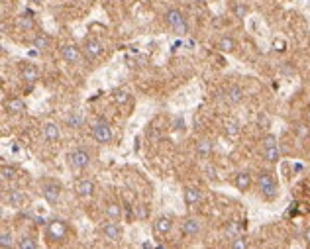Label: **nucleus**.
I'll list each match as a JSON object with an SVG mask.
<instances>
[{
  "label": "nucleus",
  "mask_w": 310,
  "mask_h": 249,
  "mask_svg": "<svg viewBox=\"0 0 310 249\" xmlns=\"http://www.w3.org/2000/svg\"><path fill=\"white\" fill-rule=\"evenodd\" d=\"M257 188L265 200H275L279 196V183L271 171H261L257 177Z\"/></svg>",
  "instance_id": "f257e3e1"
},
{
  "label": "nucleus",
  "mask_w": 310,
  "mask_h": 249,
  "mask_svg": "<svg viewBox=\"0 0 310 249\" xmlns=\"http://www.w3.org/2000/svg\"><path fill=\"white\" fill-rule=\"evenodd\" d=\"M163 18H165L167 26H169L177 36H185V34L189 32V22H187L185 14H183L179 8H169Z\"/></svg>",
  "instance_id": "f03ea898"
},
{
  "label": "nucleus",
  "mask_w": 310,
  "mask_h": 249,
  "mask_svg": "<svg viewBox=\"0 0 310 249\" xmlns=\"http://www.w3.org/2000/svg\"><path fill=\"white\" fill-rule=\"evenodd\" d=\"M67 233H69V228L59 218H53L45 224V237L51 239V241H63L67 237Z\"/></svg>",
  "instance_id": "7ed1b4c3"
},
{
  "label": "nucleus",
  "mask_w": 310,
  "mask_h": 249,
  "mask_svg": "<svg viewBox=\"0 0 310 249\" xmlns=\"http://www.w3.org/2000/svg\"><path fill=\"white\" fill-rule=\"evenodd\" d=\"M261 149H263V157L269 161V163H277L281 159V149H279V144H277V138L273 134H267L263 140H261Z\"/></svg>",
  "instance_id": "20e7f679"
},
{
  "label": "nucleus",
  "mask_w": 310,
  "mask_h": 249,
  "mask_svg": "<svg viewBox=\"0 0 310 249\" xmlns=\"http://www.w3.org/2000/svg\"><path fill=\"white\" fill-rule=\"evenodd\" d=\"M92 138L98 142V144H110L112 142V128H110V124L102 118H98L94 124H92Z\"/></svg>",
  "instance_id": "39448f33"
},
{
  "label": "nucleus",
  "mask_w": 310,
  "mask_h": 249,
  "mask_svg": "<svg viewBox=\"0 0 310 249\" xmlns=\"http://www.w3.org/2000/svg\"><path fill=\"white\" fill-rule=\"evenodd\" d=\"M67 159H69V165H71L73 169H77V171H83V169H87V167L90 165V153H89L87 149H83V147L73 149V151L67 155Z\"/></svg>",
  "instance_id": "423d86ee"
},
{
  "label": "nucleus",
  "mask_w": 310,
  "mask_h": 249,
  "mask_svg": "<svg viewBox=\"0 0 310 249\" xmlns=\"http://www.w3.org/2000/svg\"><path fill=\"white\" fill-rule=\"evenodd\" d=\"M42 194H44V198H45L47 204L55 206L59 202V198H61V185L55 183V181H45L42 185Z\"/></svg>",
  "instance_id": "0eeeda50"
},
{
  "label": "nucleus",
  "mask_w": 310,
  "mask_h": 249,
  "mask_svg": "<svg viewBox=\"0 0 310 249\" xmlns=\"http://www.w3.org/2000/svg\"><path fill=\"white\" fill-rule=\"evenodd\" d=\"M100 231H102V235H104L106 239H110V241H120V239H122V233H124L122 226H120V224H116L114 220H110V222L102 224Z\"/></svg>",
  "instance_id": "6e6552de"
},
{
  "label": "nucleus",
  "mask_w": 310,
  "mask_h": 249,
  "mask_svg": "<svg viewBox=\"0 0 310 249\" xmlns=\"http://www.w3.org/2000/svg\"><path fill=\"white\" fill-rule=\"evenodd\" d=\"M83 49H85V55H87L90 61H96V59L102 57V53H104V45H102V42H98V40H87L85 45H83Z\"/></svg>",
  "instance_id": "1a4fd4ad"
},
{
  "label": "nucleus",
  "mask_w": 310,
  "mask_h": 249,
  "mask_svg": "<svg viewBox=\"0 0 310 249\" xmlns=\"http://www.w3.org/2000/svg\"><path fill=\"white\" fill-rule=\"evenodd\" d=\"M75 192H77V196L79 198H90L92 194H94V183L90 181V179H79L77 183H75Z\"/></svg>",
  "instance_id": "9d476101"
},
{
  "label": "nucleus",
  "mask_w": 310,
  "mask_h": 249,
  "mask_svg": "<svg viewBox=\"0 0 310 249\" xmlns=\"http://www.w3.org/2000/svg\"><path fill=\"white\" fill-rule=\"evenodd\" d=\"M183 233L187 235V237H197L199 233H200V229H202V224H200V220L199 218H187L185 222H183Z\"/></svg>",
  "instance_id": "9b49d317"
},
{
  "label": "nucleus",
  "mask_w": 310,
  "mask_h": 249,
  "mask_svg": "<svg viewBox=\"0 0 310 249\" xmlns=\"http://www.w3.org/2000/svg\"><path fill=\"white\" fill-rule=\"evenodd\" d=\"M4 110H6L8 114L18 116V114H24V112H26V104H24V100H22V98L12 96V98H8V100L4 102Z\"/></svg>",
  "instance_id": "f8f14e48"
},
{
  "label": "nucleus",
  "mask_w": 310,
  "mask_h": 249,
  "mask_svg": "<svg viewBox=\"0 0 310 249\" xmlns=\"http://www.w3.org/2000/svg\"><path fill=\"white\" fill-rule=\"evenodd\" d=\"M61 57L69 63V65H77L81 61V51L75 45H63L61 47Z\"/></svg>",
  "instance_id": "ddd939ff"
},
{
  "label": "nucleus",
  "mask_w": 310,
  "mask_h": 249,
  "mask_svg": "<svg viewBox=\"0 0 310 249\" xmlns=\"http://www.w3.org/2000/svg\"><path fill=\"white\" fill-rule=\"evenodd\" d=\"M44 138H45L49 144L59 142V138H61V128L57 126L55 122H47L45 126H44Z\"/></svg>",
  "instance_id": "4468645a"
},
{
  "label": "nucleus",
  "mask_w": 310,
  "mask_h": 249,
  "mask_svg": "<svg viewBox=\"0 0 310 249\" xmlns=\"http://www.w3.org/2000/svg\"><path fill=\"white\" fill-rule=\"evenodd\" d=\"M153 228H155V231H157L159 235H167L173 229V218L171 216H159L157 220H155Z\"/></svg>",
  "instance_id": "2eb2a0df"
},
{
  "label": "nucleus",
  "mask_w": 310,
  "mask_h": 249,
  "mask_svg": "<svg viewBox=\"0 0 310 249\" xmlns=\"http://www.w3.org/2000/svg\"><path fill=\"white\" fill-rule=\"evenodd\" d=\"M26 200H28V196H26V192H24V190H20V188H12V190H8V204H10L12 208H20V206H24V204H26Z\"/></svg>",
  "instance_id": "dca6fc26"
},
{
  "label": "nucleus",
  "mask_w": 310,
  "mask_h": 249,
  "mask_svg": "<svg viewBox=\"0 0 310 249\" xmlns=\"http://www.w3.org/2000/svg\"><path fill=\"white\" fill-rule=\"evenodd\" d=\"M38 77H40V71H38V67H36V65L26 63V65L22 67V81H24V83L34 84V83L38 81Z\"/></svg>",
  "instance_id": "f3484780"
},
{
  "label": "nucleus",
  "mask_w": 310,
  "mask_h": 249,
  "mask_svg": "<svg viewBox=\"0 0 310 249\" xmlns=\"http://www.w3.org/2000/svg\"><path fill=\"white\" fill-rule=\"evenodd\" d=\"M226 100H228L230 104H240V102L244 100V88L238 86V84L228 86V88H226Z\"/></svg>",
  "instance_id": "a211bd4d"
},
{
  "label": "nucleus",
  "mask_w": 310,
  "mask_h": 249,
  "mask_svg": "<svg viewBox=\"0 0 310 249\" xmlns=\"http://www.w3.org/2000/svg\"><path fill=\"white\" fill-rule=\"evenodd\" d=\"M202 200V190L199 188V187H187L185 188V202L189 204V206H195V204H199Z\"/></svg>",
  "instance_id": "6ab92c4d"
},
{
  "label": "nucleus",
  "mask_w": 310,
  "mask_h": 249,
  "mask_svg": "<svg viewBox=\"0 0 310 249\" xmlns=\"http://www.w3.org/2000/svg\"><path fill=\"white\" fill-rule=\"evenodd\" d=\"M234 185H236V188H238V190H242V192L249 190V187H251V175H249L247 171L238 173V175H236V179H234Z\"/></svg>",
  "instance_id": "aec40b11"
},
{
  "label": "nucleus",
  "mask_w": 310,
  "mask_h": 249,
  "mask_svg": "<svg viewBox=\"0 0 310 249\" xmlns=\"http://www.w3.org/2000/svg\"><path fill=\"white\" fill-rule=\"evenodd\" d=\"M32 45H34V49H38V51H47L49 45H51V40H49V36H45V34H38V36L32 40Z\"/></svg>",
  "instance_id": "412c9836"
},
{
  "label": "nucleus",
  "mask_w": 310,
  "mask_h": 249,
  "mask_svg": "<svg viewBox=\"0 0 310 249\" xmlns=\"http://www.w3.org/2000/svg\"><path fill=\"white\" fill-rule=\"evenodd\" d=\"M210 153H212V142H210V140H200V142L197 144V157L208 159Z\"/></svg>",
  "instance_id": "4be33fe9"
},
{
  "label": "nucleus",
  "mask_w": 310,
  "mask_h": 249,
  "mask_svg": "<svg viewBox=\"0 0 310 249\" xmlns=\"http://www.w3.org/2000/svg\"><path fill=\"white\" fill-rule=\"evenodd\" d=\"M236 47H238V43H236V40L230 38V36H224V38H220V42H218V49L224 51V53H234Z\"/></svg>",
  "instance_id": "5701e85b"
},
{
  "label": "nucleus",
  "mask_w": 310,
  "mask_h": 249,
  "mask_svg": "<svg viewBox=\"0 0 310 249\" xmlns=\"http://www.w3.org/2000/svg\"><path fill=\"white\" fill-rule=\"evenodd\" d=\"M65 122H67V126H69L71 130H81L83 124H85V120H83V116H81L79 112H71Z\"/></svg>",
  "instance_id": "b1692460"
},
{
  "label": "nucleus",
  "mask_w": 310,
  "mask_h": 249,
  "mask_svg": "<svg viewBox=\"0 0 310 249\" xmlns=\"http://www.w3.org/2000/svg\"><path fill=\"white\" fill-rule=\"evenodd\" d=\"M224 132H226V136L228 138H236L238 134H240V124H238V120H226V124H224Z\"/></svg>",
  "instance_id": "393cba45"
},
{
  "label": "nucleus",
  "mask_w": 310,
  "mask_h": 249,
  "mask_svg": "<svg viewBox=\"0 0 310 249\" xmlns=\"http://www.w3.org/2000/svg\"><path fill=\"white\" fill-rule=\"evenodd\" d=\"M106 216L110 218V220H120V216H122V206L118 204V202H108L106 204Z\"/></svg>",
  "instance_id": "a878e982"
},
{
  "label": "nucleus",
  "mask_w": 310,
  "mask_h": 249,
  "mask_svg": "<svg viewBox=\"0 0 310 249\" xmlns=\"http://www.w3.org/2000/svg\"><path fill=\"white\" fill-rule=\"evenodd\" d=\"M12 245H14L12 233L8 229H2V231H0V247H2V249H12Z\"/></svg>",
  "instance_id": "bb28decb"
},
{
  "label": "nucleus",
  "mask_w": 310,
  "mask_h": 249,
  "mask_svg": "<svg viewBox=\"0 0 310 249\" xmlns=\"http://www.w3.org/2000/svg\"><path fill=\"white\" fill-rule=\"evenodd\" d=\"M18 249H38V241H36V237H34V235H24V237H20Z\"/></svg>",
  "instance_id": "cd10ccee"
},
{
  "label": "nucleus",
  "mask_w": 310,
  "mask_h": 249,
  "mask_svg": "<svg viewBox=\"0 0 310 249\" xmlns=\"http://www.w3.org/2000/svg\"><path fill=\"white\" fill-rule=\"evenodd\" d=\"M230 249H249V245H247V239H245L244 235H236V237H232Z\"/></svg>",
  "instance_id": "c85d7f7f"
},
{
  "label": "nucleus",
  "mask_w": 310,
  "mask_h": 249,
  "mask_svg": "<svg viewBox=\"0 0 310 249\" xmlns=\"http://www.w3.org/2000/svg\"><path fill=\"white\" fill-rule=\"evenodd\" d=\"M0 173H2V181H12V179H16V169L10 167V165H2Z\"/></svg>",
  "instance_id": "c756f323"
},
{
  "label": "nucleus",
  "mask_w": 310,
  "mask_h": 249,
  "mask_svg": "<svg viewBox=\"0 0 310 249\" xmlns=\"http://www.w3.org/2000/svg\"><path fill=\"white\" fill-rule=\"evenodd\" d=\"M114 102L116 104H126V102H130V92L128 90H116L114 92Z\"/></svg>",
  "instance_id": "7c9ffc66"
},
{
  "label": "nucleus",
  "mask_w": 310,
  "mask_h": 249,
  "mask_svg": "<svg viewBox=\"0 0 310 249\" xmlns=\"http://www.w3.org/2000/svg\"><path fill=\"white\" fill-rule=\"evenodd\" d=\"M238 229H240V222H238V220H232V222H230V226H226V233H228L230 237L240 235V233H238Z\"/></svg>",
  "instance_id": "2f4dec72"
},
{
  "label": "nucleus",
  "mask_w": 310,
  "mask_h": 249,
  "mask_svg": "<svg viewBox=\"0 0 310 249\" xmlns=\"http://www.w3.org/2000/svg\"><path fill=\"white\" fill-rule=\"evenodd\" d=\"M294 132H296V136H298V138H302V140L310 136V128H308V126H304V124H296Z\"/></svg>",
  "instance_id": "473e14b6"
},
{
  "label": "nucleus",
  "mask_w": 310,
  "mask_h": 249,
  "mask_svg": "<svg viewBox=\"0 0 310 249\" xmlns=\"http://www.w3.org/2000/svg\"><path fill=\"white\" fill-rule=\"evenodd\" d=\"M247 12H249V10H247V6H245V4H236V6H234V14H236V18H245V16H247Z\"/></svg>",
  "instance_id": "72a5a7b5"
},
{
  "label": "nucleus",
  "mask_w": 310,
  "mask_h": 249,
  "mask_svg": "<svg viewBox=\"0 0 310 249\" xmlns=\"http://www.w3.org/2000/svg\"><path fill=\"white\" fill-rule=\"evenodd\" d=\"M20 28H22V30H32V28H34V20H32L30 16H22V18H20Z\"/></svg>",
  "instance_id": "f704fd0d"
},
{
  "label": "nucleus",
  "mask_w": 310,
  "mask_h": 249,
  "mask_svg": "<svg viewBox=\"0 0 310 249\" xmlns=\"http://www.w3.org/2000/svg\"><path fill=\"white\" fill-rule=\"evenodd\" d=\"M302 239H304V243H306V245H310V226L304 229V233H302Z\"/></svg>",
  "instance_id": "c9c22d12"
},
{
  "label": "nucleus",
  "mask_w": 310,
  "mask_h": 249,
  "mask_svg": "<svg viewBox=\"0 0 310 249\" xmlns=\"http://www.w3.org/2000/svg\"><path fill=\"white\" fill-rule=\"evenodd\" d=\"M32 2H36V4H40V2H44V0H32Z\"/></svg>",
  "instance_id": "e433bc0d"
},
{
  "label": "nucleus",
  "mask_w": 310,
  "mask_h": 249,
  "mask_svg": "<svg viewBox=\"0 0 310 249\" xmlns=\"http://www.w3.org/2000/svg\"><path fill=\"white\" fill-rule=\"evenodd\" d=\"M141 2H153V0H141Z\"/></svg>",
  "instance_id": "4c0bfd02"
},
{
  "label": "nucleus",
  "mask_w": 310,
  "mask_h": 249,
  "mask_svg": "<svg viewBox=\"0 0 310 249\" xmlns=\"http://www.w3.org/2000/svg\"><path fill=\"white\" fill-rule=\"evenodd\" d=\"M2 2H4V4H8V2H10V0H2Z\"/></svg>",
  "instance_id": "58836bf2"
}]
</instances>
